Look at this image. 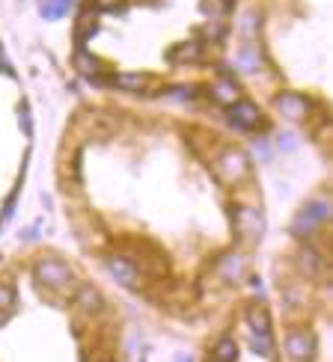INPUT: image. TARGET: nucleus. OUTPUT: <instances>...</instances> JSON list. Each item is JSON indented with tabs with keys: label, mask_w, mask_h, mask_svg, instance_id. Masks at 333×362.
<instances>
[{
	"label": "nucleus",
	"mask_w": 333,
	"mask_h": 362,
	"mask_svg": "<svg viewBox=\"0 0 333 362\" xmlns=\"http://www.w3.org/2000/svg\"><path fill=\"white\" fill-rule=\"evenodd\" d=\"M36 279L51 291H66V288H72V282H75V273L60 258H39L36 261Z\"/></svg>",
	"instance_id": "f257e3e1"
},
{
	"label": "nucleus",
	"mask_w": 333,
	"mask_h": 362,
	"mask_svg": "<svg viewBox=\"0 0 333 362\" xmlns=\"http://www.w3.org/2000/svg\"><path fill=\"white\" fill-rule=\"evenodd\" d=\"M327 214H330V205L327 202H322V199H318V202H310L306 208H301L298 217H294L292 232L294 235H313L327 220Z\"/></svg>",
	"instance_id": "f03ea898"
},
{
	"label": "nucleus",
	"mask_w": 333,
	"mask_h": 362,
	"mask_svg": "<svg viewBox=\"0 0 333 362\" xmlns=\"http://www.w3.org/2000/svg\"><path fill=\"white\" fill-rule=\"evenodd\" d=\"M217 172L224 176V181L236 184V181H244V179L250 176V164H247V158H244L241 152H236V148H226V152L217 158Z\"/></svg>",
	"instance_id": "7ed1b4c3"
},
{
	"label": "nucleus",
	"mask_w": 333,
	"mask_h": 362,
	"mask_svg": "<svg viewBox=\"0 0 333 362\" xmlns=\"http://www.w3.org/2000/svg\"><path fill=\"white\" fill-rule=\"evenodd\" d=\"M107 270L114 273L116 282L125 285V288H140V285H143V270L134 265L131 258H125V256H110L107 258Z\"/></svg>",
	"instance_id": "20e7f679"
},
{
	"label": "nucleus",
	"mask_w": 333,
	"mask_h": 362,
	"mask_svg": "<svg viewBox=\"0 0 333 362\" xmlns=\"http://www.w3.org/2000/svg\"><path fill=\"white\" fill-rule=\"evenodd\" d=\"M286 354L294 359V362H310L315 356V339L313 333L306 330H292L286 335Z\"/></svg>",
	"instance_id": "39448f33"
},
{
	"label": "nucleus",
	"mask_w": 333,
	"mask_h": 362,
	"mask_svg": "<svg viewBox=\"0 0 333 362\" xmlns=\"http://www.w3.org/2000/svg\"><path fill=\"white\" fill-rule=\"evenodd\" d=\"M259 119H262V113H259V107L253 102H232L229 104V122L236 125V128L241 131H253Z\"/></svg>",
	"instance_id": "423d86ee"
},
{
	"label": "nucleus",
	"mask_w": 333,
	"mask_h": 362,
	"mask_svg": "<svg viewBox=\"0 0 333 362\" xmlns=\"http://www.w3.org/2000/svg\"><path fill=\"white\" fill-rule=\"evenodd\" d=\"M75 306L83 312V315H98L104 309V300H102V291L93 288V285H83L75 294Z\"/></svg>",
	"instance_id": "0eeeda50"
},
{
	"label": "nucleus",
	"mask_w": 333,
	"mask_h": 362,
	"mask_svg": "<svg viewBox=\"0 0 333 362\" xmlns=\"http://www.w3.org/2000/svg\"><path fill=\"white\" fill-rule=\"evenodd\" d=\"M277 107H280V113H286L289 119H301L304 113H310V102L298 92H283L277 98Z\"/></svg>",
	"instance_id": "6e6552de"
},
{
	"label": "nucleus",
	"mask_w": 333,
	"mask_h": 362,
	"mask_svg": "<svg viewBox=\"0 0 333 362\" xmlns=\"http://www.w3.org/2000/svg\"><path fill=\"white\" fill-rule=\"evenodd\" d=\"M247 323H250V330L256 335H271V318H268V309L265 306H259L253 303L247 309Z\"/></svg>",
	"instance_id": "1a4fd4ad"
},
{
	"label": "nucleus",
	"mask_w": 333,
	"mask_h": 362,
	"mask_svg": "<svg viewBox=\"0 0 333 362\" xmlns=\"http://www.w3.org/2000/svg\"><path fill=\"white\" fill-rule=\"evenodd\" d=\"M215 362H238V344H236V339L224 335V339L215 344Z\"/></svg>",
	"instance_id": "9d476101"
},
{
	"label": "nucleus",
	"mask_w": 333,
	"mask_h": 362,
	"mask_svg": "<svg viewBox=\"0 0 333 362\" xmlns=\"http://www.w3.org/2000/svg\"><path fill=\"white\" fill-rule=\"evenodd\" d=\"M170 60L172 62H193V60H200V45H196V42H182L176 48H170Z\"/></svg>",
	"instance_id": "9b49d317"
},
{
	"label": "nucleus",
	"mask_w": 333,
	"mask_h": 362,
	"mask_svg": "<svg viewBox=\"0 0 333 362\" xmlns=\"http://www.w3.org/2000/svg\"><path fill=\"white\" fill-rule=\"evenodd\" d=\"M298 265H301L306 273H310V277H322V258H318L315 249H301Z\"/></svg>",
	"instance_id": "f8f14e48"
},
{
	"label": "nucleus",
	"mask_w": 333,
	"mask_h": 362,
	"mask_svg": "<svg viewBox=\"0 0 333 362\" xmlns=\"http://www.w3.org/2000/svg\"><path fill=\"white\" fill-rule=\"evenodd\" d=\"M12 312H15V291L9 285H0V323H4Z\"/></svg>",
	"instance_id": "ddd939ff"
},
{
	"label": "nucleus",
	"mask_w": 333,
	"mask_h": 362,
	"mask_svg": "<svg viewBox=\"0 0 333 362\" xmlns=\"http://www.w3.org/2000/svg\"><path fill=\"white\" fill-rule=\"evenodd\" d=\"M93 33H95V12L86 9L81 15V21H78V27H75V36H78V42H86Z\"/></svg>",
	"instance_id": "4468645a"
},
{
	"label": "nucleus",
	"mask_w": 333,
	"mask_h": 362,
	"mask_svg": "<svg viewBox=\"0 0 333 362\" xmlns=\"http://www.w3.org/2000/svg\"><path fill=\"white\" fill-rule=\"evenodd\" d=\"M72 6V0H45L42 4V15L45 18H63Z\"/></svg>",
	"instance_id": "2eb2a0df"
},
{
	"label": "nucleus",
	"mask_w": 333,
	"mask_h": 362,
	"mask_svg": "<svg viewBox=\"0 0 333 362\" xmlns=\"http://www.w3.org/2000/svg\"><path fill=\"white\" fill-rule=\"evenodd\" d=\"M143 81V74H116V86H122V90H140Z\"/></svg>",
	"instance_id": "dca6fc26"
},
{
	"label": "nucleus",
	"mask_w": 333,
	"mask_h": 362,
	"mask_svg": "<svg viewBox=\"0 0 333 362\" xmlns=\"http://www.w3.org/2000/svg\"><path fill=\"white\" fill-rule=\"evenodd\" d=\"M93 362H116V356H110V354H95Z\"/></svg>",
	"instance_id": "f3484780"
},
{
	"label": "nucleus",
	"mask_w": 333,
	"mask_h": 362,
	"mask_svg": "<svg viewBox=\"0 0 333 362\" xmlns=\"http://www.w3.org/2000/svg\"><path fill=\"white\" fill-rule=\"evenodd\" d=\"M0 71H4V74H12V69L6 66V57H4V54H0Z\"/></svg>",
	"instance_id": "a211bd4d"
},
{
	"label": "nucleus",
	"mask_w": 333,
	"mask_h": 362,
	"mask_svg": "<svg viewBox=\"0 0 333 362\" xmlns=\"http://www.w3.org/2000/svg\"><path fill=\"white\" fill-rule=\"evenodd\" d=\"M220 4H224V6H226V9H229V6H232V4H236V0H220Z\"/></svg>",
	"instance_id": "6ab92c4d"
},
{
	"label": "nucleus",
	"mask_w": 333,
	"mask_h": 362,
	"mask_svg": "<svg viewBox=\"0 0 333 362\" xmlns=\"http://www.w3.org/2000/svg\"><path fill=\"white\" fill-rule=\"evenodd\" d=\"M176 362H191V359L188 356H176Z\"/></svg>",
	"instance_id": "aec40b11"
}]
</instances>
